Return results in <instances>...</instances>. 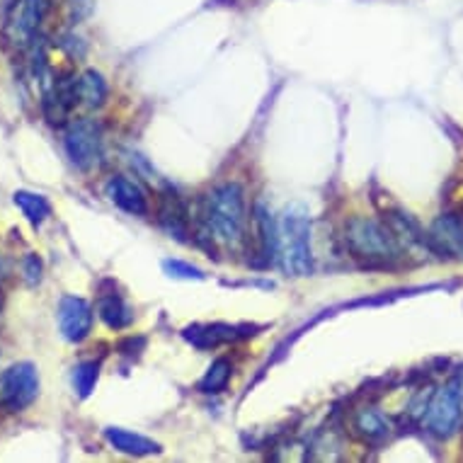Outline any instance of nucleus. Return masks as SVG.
<instances>
[{"instance_id": "nucleus-5", "label": "nucleus", "mask_w": 463, "mask_h": 463, "mask_svg": "<svg viewBox=\"0 0 463 463\" xmlns=\"http://www.w3.org/2000/svg\"><path fill=\"white\" fill-rule=\"evenodd\" d=\"M39 373L34 364L20 362L0 376V405L10 412H23L37 401Z\"/></svg>"}, {"instance_id": "nucleus-11", "label": "nucleus", "mask_w": 463, "mask_h": 463, "mask_svg": "<svg viewBox=\"0 0 463 463\" xmlns=\"http://www.w3.org/2000/svg\"><path fill=\"white\" fill-rule=\"evenodd\" d=\"M352 430L359 439L369 441V444H379V441H386L391 437V422L376 408H359L352 415Z\"/></svg>"}, {"instance_id": "nucleus-20", "label": "nucleus", "mask_w": 463, "mask_h": 463, "mask_svg": "<svg viewBox=\"0 0 463 463\" xmlns=\"http://www.w3.org/2000/svg\"><path fill=\"white\" fill-rule=\"evenodd\" d=\"M23 272H24V279L30 281V284H37L42 279V260L37 255H27L23 262Z\"/></svg>"}, {"instance_id": "nucleus-3", "label": "nucleus", "mask_w": 463, "mask_h": 463, "mask_svg": "<svg viewBox=\"0 0 463 463\" xmlns=\"http://www.w3.org/2000/svg\"><path fill=\"white\" fill-rule=\"evenodd\" d=\"M279 252L284 269L291 277H308L313 272V248H311V216L301 204H291L284 209L279 221Z\"/></svg>"}, {"instance_id": "nucleus-1", "label": "nucleus", "mask_w": 463, "mask_h": 463, "mask_svg": "<svg viewBox=\"0 0 463 463\" xmlns=\"http://www.w3.org/2000/svg\"><path fill=\"white\" fill-rule=\"evenodd\" d=\"M206 233L223 245H238L245 236L248 226V206H245V192L241 184L226 183L206 197L204 209Z\"/></svg>"}, {"instance_id": "nucleus-8", "label": "nucleus", "mask_w": 463, "mask_h": 463, "mask_svg": "<svg viewBox=\"0 0 463 463\" xmlns=\"http://www.w3.org/2000/svg\"><path fill=\"white\" fill-rule=\"evenodd\" d=\"M59 327L69 342H83L92 330V306L80 297H63L59 301Z\"/></svg>"}, {"instance_id": "nucleus-4", "label": "nucleus", "mask_w": 463, "mask_h": 463, "mask_svg": "<svg viewBox=\"0 0 463 463\" xmlns=\"http://www.w3.org/2000/svg\"><path fill=\"white\" fill-rule=\"evenodd\" d=\"M463 418V386L461 381H449L447 386L437 388L425 408L427 432L447 439L458 430Z\"/></svg>"}, {"instance_id": "nucleus-14", "label": "nucleus", "mask_w": 463, "mask_h": 463, "mask_svg": "<svg viewBox=\"0 0 463 463\" xmlns=\"http://www.w3.org/2000/svg\"><path fill=\"white\" fill-rule=\"evenodd\" d=\"M76 92L78 102H83V105L90 107V109H98V107L105 105L107 99L105 78L99 76L98 71H85L83 76L76 80Z\"/></svg>"}, {"instance_id": "nucleus-10", "label": "nucleus", "mask_w": 463, "mask_h": 463, "mask_svg": "<svg viewBox=\"0 0 463 463\" xmlns=\"http://www.w3.org/2000/svg\"><path fill=\"white\" fill-rule=\"evenodd\" d=\"M107 197L112 199L122 212L131 213V216H146L148 213V199H146L144 190L137 183H131L129 177H112L107 183Z\"/></svg>"}, {"instance_id": "nucleus-6", "label": "nucleus", "mask_w": 463, "mask_h": 463, "mask_svg": "<svg viewBox=\"0 0 463 463\" xmlns=\"http://www.w3.org/2000/svg\"><path fill=\"white\" fill-rule=\"evenodd\" d=\"M63 148L78 170L98 167L102 160V134H99L98 124L88 122V119L73 124L63 137Z\"/></svg>"}, {"instance_id": "nucleus-16", "label": "nucleus", "mask_w": 463, "mask_h": 463, "mask_svg": "<svg viewBox=\"0 0 463 463\" xmlns=\"http://www.w3.org/2000/svg\"><path fill=\"white\" fill-rule=\"evenodd\" d=\"M233 376V366L228 359H216L209 372L204 373V379L199 381V391L202 393H223L228 386V381Z\"/></svg>"}, {"instance_id": "nucleus-15", "label": "nucleus", "mask_w": 463, "mask_h": 463, "mask_svg": "<svg viewBox=\"0 0 463 463\" xmlns=\"http://www.w3.org/2000/svg\"><path fill=\"white\" fill-rule=\"evenodd\" d=\"M13 202L15 206L23 212V216L30 221L32 226L37 228L42 226L49 216H52V204L46 202V197L42 194H34V192H27V190H17L13 194Z\"/></svg>"}, {"instance_id": "nucleus-17", "label": "nucleus", "mask_w": 463, "mask_h": 463, "mask_svg": "<svg viewBox=\"0 0 463 463\" xmlns=\"http://www.w3.org/2000/svg\"><path fill=\"white\" fill-rule=\"evenodd\" d=\"M160 221L165 223L170 233L180 236L184 231V209L180 206L177 194H163V206H160Z\"/></svg>"}, {"instance_id": "nucleus-7", "label": "nucleus", "mask_w": 463, "mask_h": 463, "mask_svg": "<svg viewBox=\"0 0 463 463\" xmlns=\"http://www.w3.org/2000/svg\"><path fill=\"white\" fill-rule=\"evenodd\" d=\"M430 248L451 260H463V219L458 213H441L427 233Z\"/></svg>"}, {"instance_id": "nucleus-12", "label": "nucleus", "mask_w": 463, "mask_h": 463, "mask_svg": "<svg viewBox=\"0 0 463 463\" xmlns=\"http://www.w3.org/2000/svg\"><path fill=\"white\" fill-rule=\"evenodd\" d=\"M105 439L109 441V447H112L114 451H119V454L148 456V454H158L160 451L158 441L148 439V437H144V434L122 430V427H107Z\"/></svg>"}, {"instance_id": "nucleus-18", "label": "nucleus", "mask_w": 463, "mask_h": 463, "mask_svg": "<svg viewBox=\"0 0 463 463\" xmlns=\"http://www.w3.org/2000/svg\"><path fill=\"white\" fill-rule=\"evenodd\" d=\"M99 379V364L98 362H83L73 369V388H76L78 398H88L95 391Z\"/></svg>"}, {"instance_id": "nucleus-2", "label": "nucleus", "mask_w": 463, "mask_h": 463, "mask_svg": "<svg viewBox=\"0 0 463 463\" xmlns=\"http://www.w3.org/2000/svg\"><path fill=\"white\" fill-rule=\"evenodd\" d=\"M345 245L352 258L362 260L369 267H391L402 252L388 223L364 216H354L345 223Z\"/></svg>"}, {"instance_id": "nucleus-19", "label": "nucleus", "mask_w": 463, "mask_h": 463, "mask_svg": "<svg viewBox=\"0 0 463 463\" xmlns=\"http://www.w3.org/2000/svg\"><path fill=\"white\" fill-rule=\"evenodd\" d=\"M163 267H165V272L170 277H177V279H204L202 269H197L194 265H187L183 260H165Z\"/></svg>"}, {"instance_id": "nucleus-9", "label": "nucleus", "mask_w": 463, "mask_h": 463, "mask_svg": "<svg viewBox=\"0 0 463 463\" xmlns=\"http://www.w3.org/2000/svg\"><path fill=\"white\" fill-rule=\"evenodd\" d=\"M42 15H44V0H20L15 17H13V23L8 27L10 42L15 46L30 44Z\"/></svg>"}, {"instance_id": "nucleus-13", "label": "nucleus", "mask_w": 463, "mask_h": 463, "mask_svg": "<svg viewBox=\"0 0 463 463\" xmlns=\"http://www.w3.org/2000/svg\"><path fill=\"white\" fill-rule=\"evenodd\" d=\"M98 311L99 318L105 320V326L109 330H124V327H129L134 323V313H131V308L119 294H109V297L99 298Z\"/></svg>"}]
</instances>
